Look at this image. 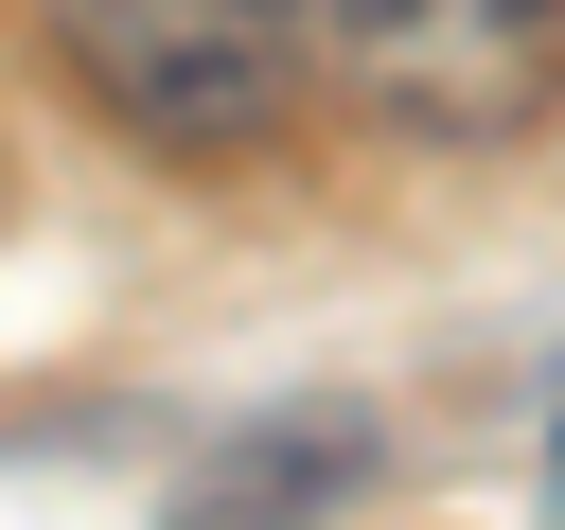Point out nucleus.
Returning a JSON list of instances; mask_svg holds the SVG:
<instances>
[{
    "label": "nucleus",
    "instance_id": "obj_3",
    "mask_svg": "<svg viewBox=\"0 0 565 530\" xmlns=\"http://www.w3.org/2000/svg\"><path fill=\"white\" fill-rule=\"evenodd\" d=\"M371 406H282V424H247L212 477H177V530H318L335 495H371Z\"/></svg>",
    "mask_w": 565,
    "mask_h": 530
},
{
    "label": "nucleus",
    "instance_id": "obj_2",
    "mask_svg": "<svg viewBox=\"0 0 565 530\" xmlns=\"http://www.w3.org/2000/svg\"><path fill=\"white\" fill-rule=\"evenodd\" d=\"M35 35H53V71H71L124 141H159V159H247V141H282V106H300L282 0H35Z\"/></svg>",
    "mask_w": 565,
    "mask_h": 530
},
{
    "label": "nucleus",
    "instance_id": "obj_4",
    "mask_svg": "<svg viewBox=\"0 0 565 530\" xmlns=\"http://www.w3.org/2000/svg\"><path fill=\"white\" fill-rule=\"evenodd\" d=\"M547 477H565V442H547Z\"/></svg>",
    "mask_w": 565,
    "mask_h": 530
},
{
    "label": "nucleus",
    "instance_id": "obj_1",
    "mask_svg": "<svg viewBox=\"0 0 565 530\" xmlns=\"http://www.w3.org/2000/svg\"><path fill=\"white\" fill-rule=\"evenodd\" d=\"M282 53L388 141H512L565 106V0H282Z\"/></svg>",
    "mask_w": 565,
    "mask_h": 530
}]
</instances>
